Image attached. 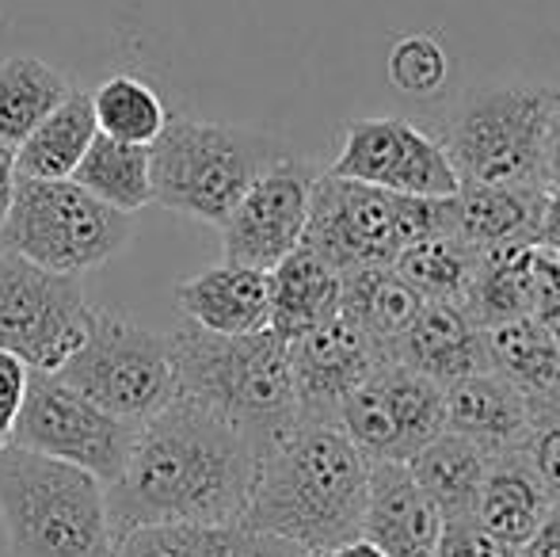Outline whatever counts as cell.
Segmentation results:
<instances>
[{"mask_svg":"<svg viewBox=\"0 0 560 557\" xmlns=\"http://www.w3.org/2000/svg\"><path fill=\"white\" fill-rule=\"evenodd\" d=\"M389 363L408 367L446 390L450 382L492 367L488 328L462 302H423L416 321L393 344Z\"/></svg>","mask_w":560,"mask_h":557,"instance_id":"16","label":"cell"},{"mask_svg":"<svg viewBox=\"0 0 560 557\" xmlns=\"http://www.w3.org/2000/svg\"><path fill=\"white\" fill-rule=\"evenodd\" d=\"M15 179H20V172H15V146H4V141H0V225H4L8 207H12Z\"/></svg>","mask_w":560,"mask_h":557,"instance_id":"40","label":"cell"},{"mask_svg":"<svg viewBox=\"0 0 560 557\" xmlns=\"http://www.w3.org/2000/svg\"><path fill=\"white\" fill-rule=\"evenodd\" d=\"M370 459L339 423L298 420L259 459L252 497L236 527L290 538L328 554L362 531Z\"/></svg>","mask_w":560,"mask_h":557,"instance_id":"2","label":"cell"},{"mask_svg":"<svg viewBox=\"0 0 560 557\" xmlns=\"http://www.w3.org/2000/svg\"><path fill=\"white\" fill-rule=\"evenodd\" d=\"M557 89L480 84L446 112L439 141L462 187H546L541 146Z\"/></svg>","mask_w":560,"mask_h":557,"instance_id":"6","label":"cell"},{"mask_svg":"<svg viewBox=\"0 0 560 557\" xmlns=\"http://www.w3.org/2000/svg\"><path fill=\"white\" fill-rule=\"evenodd\" d=\"M54 374L100 409L133 423L149 420L176 397L168 333H153L112 310H96L84 344Z\"/></svg>","mask_w":560,"mask_h":557,"instance_id":"9","label":"cell"},{"mask_svg":"<svg viewBox=\"0 0 560 557\" xmlns=\"http://www.w3.org/2000/svg\"><path fill=\"white\" fill-rule=\"evenodd\" d=\"M8 439L27 451L73 462L112 485L126 469L138 423L100 409L92 397L61 382L54 371H31L27 394L8 428Z\"/></svg>","mask_w":560,"mask_h":557,"instance_id":"10","label":"cell"},{"mask_svg":"<svg viewBox=\"0 0 560 557\" xmlns=\"http://www.w3.org/2000/svg\"><path fill=\"white\" fill-rule=\"evenodd\" d=\"M92 317L81 276L38 268L0 248V348L31 371H58L84 344Z\"/></svg>","mask_w":560,"mask_h":557,"instance_id":"11","label":"cell"},{"mask_svg":"<svg viewBox=\"0 0 560 557\" xmlns=\"http://www.w3.org/2000/svg\"><path fill=\"white\" fill-rule=\"evenodd\" d=\"M480 256L454 233H431L400 248L393 268L400 271L423 302H462L469 305L477 282Z\"/></svg>","mask_w":560,"mask_h":557,"instance_id":"29","label":"cell"},{"mask_svg":"<svg viewBox=\"0 0 560 557\" xmlns=\"http://www.w3.org/2000/svg\"><path fill=\"white\" fill-rule=\"evenodd\" d=\"M92 112H96L100 135L133 141V146H153L156 135L168 123L164 100L153 84H145L133 73H115L92 92Z\"/></svg>","mask_w":560,"mask_h":557,"instance_id":"30","label":"cell"},{"mask_svg":"<svg viewBox=\"0 0 560 557\" xmlns=\"http://www.w3.org/2000/svg\"><path fill=\"white\" fill-rule=\"evenodd\" d=\"M176 305L187 321L218 336H248L271 325V279L248 264L222 260L176 287Z\"/></svg>","mask_w":560,"mask_h":557,"instance_id":"18","label":"cell"},{"mask_svg":"<svg viewBox=\"0 0 560 557\" xmlns=\"http://www.w3.org/2000/svg\"><path fill=\"white\" fill-rule=\"evenodd\" d=\"M27 379L31 367L23 359H15L12 351L0 348V428H12L15 413L23 405V394H27Z\"/></svg>","mask_w":560,"mask_h":557,"instance_id":"35","label":"cell"},{"mask_svg":"<svg viewBox=\"0 0 560 557\" xmlns=\"http://www.w3.org/2000/svg\"><path fill=\"white\" fill-rule=\"evenodd\" d=\"M511 557H560V504H553V512L541 520V527Z\"/></svg>","mask_w":560,"mask_h":557,"instance_id":"37","label":"cell"},{"mask_svg":"<svg viewBox=\"0 0 560 557\" xmlns=\"http://www.w3.org/2000/svg\"><path fill=\"white\" fill-rule=\"evenodd\" d=\"M133 237L126 210L100 202L77 179H15L12 207L0 225V248L38 268L84 276L104 268Z\"/></svg>","mask_w":560,"mask_h":557,"instance_id":"8","label":"cell"},{"mask_svg":"<svg viewBox=\"0 0 560 557\" xmlns=\"http://www.w3.org/2000/svg\"><path fill=\"white\" fill-rule=\"evenodd\" d=\"M435 557H511V554L503 550L492 535H485L472 515H465V520H446L443 523Z\"/></svg>","mask_w":560,"mask_h":557,"instance_id":"34","label":"cell"},{"mask_svg":"<svg viewBox=\"0 0 560 557\" xmlns=\"http://www.w3.org/2000/svg\"><path fill=\"white\" fill-rule=\"evenodd\" d=\"M549 512H553V500H549L546 485H541L538 469L530 466L523 446L492 454V466H488L477 508H472V520L480 523V531L492 535L508 554H515L541 527Z\"/></svg>","mask_w":560,"mask_h":557,"instance_id":"21","label":"cell"},{"mask_svg":"<svg viewBox=\"0 0 560 557\" xmlns=\"http://www.w3.org/2000/svg\"><path fill=\"white\" fill-rule=\"evenodd\" d=\"M328 172L393 195H420V199H450L462 192V179L450 164L443 141L397 115L347 123Z\"/></svg>","mask_w":560,"mask_h":557,"instance_id":"13","label":"cell"},{"mask_svg":"<svg viewBox=\"0 0 560 557\" xmlns=\"http://www.w3.org/2000/svg\"><path fill=\"white\" fill-rule=\"evenodd\" d=\"M290 379H294L298 420L336 423L339 405L377 371L389 363L385 348H377L359 325L336 313L325 325L287 340Z\"/></svg>","mask_w":560,"mask_h":557,"instance_id":"15","label":"cell"},{"mask_svg":"<svg viewBox=\"0 0 560 557\" xmlns=\"http://www.w3.org/2000/svg\"><path fill=\"white\" fill-rule=\"evenodd\" d=\"M523 451L538 469L549 500L560 504V405H534L530 436H526Z\"/></svg>","mask_w":560,"mask_h":557,"instance_id":"33","label":"cell"},{"mask_svg":"<svg viewBox=\"0 0 560 557\" xmlns=\"http://www.w3.org/2000/svg\"><path fill=\"white\" fill-rule=\"evenodd\" d=\"M420 310L423 298L393 264H359L339 271V313L359 325L377 348H385V356Z\"/></svg>","mask_w":560,"mask_h":557,"instance_id":"22","label":"cell"},{"mask_svg":"<svg viewBox=\"0 0 560 557\" xmlns=\"http://www.w3.org/2000/svg\"><path fill=\"white\" fill-rule=\"evenodd\" d=\"M236 527L222 523H141L115 543V557H229Z\"/></svg>","mask_w":560,"mask_h":557,"instance_id":"31","label":"cell"},{"mask_svg":"<svg viewBox=\"0 0 560 557\" xmlns=\"http://www.w3.org/2000/svg\"><path fill=\"white\" fill-rule=\"evenodd\" d=\"M389 81L408 96H435L446 84V50L431 35H405L389 50Z\"/></svg>","mask_w":560,"mask_h":557,"instance_id":"32","label":"cell"},{"mask_svg":"<svg viewBox=\"0 0 560 557\" xmlns=\"http://www.w3.org/2000/svg\"><path fill=\"white\" fill-rule=\"evenodd\" d=\"M4 443H8V431H4V428H0V446H4Z\"/></svg>","mask_w":560,"mask_h":557,"instance_id":"42","label":"cell"},{"mask_svg":"<svg viewBox=\"0 0 560 557\" xmlns=\"http://www.w3.org/2000/svg\"><path fill=\"white\" fill-rule=\"evenodd\" d=\"M530 420L534 409L526 394L492 367L446 386V431L485 446L488 454L523 446Z\"/></svg>","mask_w":560,"mask_h":557,"instance_id":"19","label":"cell"},{"mask_svg":"<svg viewBox=\"0 0 560 557\" xmlns=\"http://www.w3.org/2000/svg\"><path fill=\"white\" fill-rule=\"evenodd\" d=\"M176 363V394L222 413L267 454L298 423L287 340L271 328L248 336H218L195 321L168 333Z\"/></svg>","mask_w":560,"mask_h":557,"instance_id":"3","label":"cell"},{"mask_svg":"<svg viewBox=\"0 0 560 557\" xmlns=\"http://www.w3.org/2000/svg\"><path fill=\"white\" fill-rule=\"evenodd\" d=\"M69 179H77V184L96 195L100 202H107V207H115V210H126V214H133V210L153 202L149 146H133V141L96 135Z\"/></svg>","mask_w":560,"mask_h":557,"instance_id":"27","label":"cell"},{"mask_svg":"<svg viewBox=\"0 0 560 557\" xmlns=\"http://www.w3.org/2000/svg\"><path fill=\"white\" fill-rule=\"evenodd\" d=\"M325 557H389L377 543H370L366 535H354L347 538V543H339L336 550H328Z\"/></svg>","mask_w":560,"mask_h":557,"instance_id":"41","label":"cell"},{"mask_svg":"<svg viewBox=\"0 0 560 557\" xmlns=\"http://www.w3.org/2000/svg\"><path fill=\"white\" fill-rule=\"evenodd\" d=\"M229 557H313L305 546L290 543V538L267 535V531H244L236 527L233 546H229Z\"/></svg>","mask_w":560,"mask_h":557,"instance_id":"36","label":"cell"},{"mask_svg":"<svg viewBox=\"0 0 560 557\" xmlns=\"http://www.w3.org/2000/svg\"><path fill=\"white\" fill-rule=\"evenodd\" d=\"M339 428L370 462H408L446 431V390L400 363H385L339 405Z\"/></svg>","mask_w":560,"mask_h":557,"instance_id":"12","label":"cell"},{"mask_svg":"<svg viewBox=\"0 0 560 557\" xmlns=\"http://www.w3.org/2000/svg\"><path fill=\"white\" fill-rule=\"evenodd\" d=\"M320 172V164L294 153L267 164L222 222L225 260L271 271L282 256L294 253L310 222L313 184Z\"/></svg>","mask_w":560,"mask_h":557,"instance_id":"14","label":"cell"},{"mask_svg":"<svg viewBox=\"0 0 560 557\" xmlns=\"http://www.w3.org/2000/svg\"><path fill=\"white\" fill-rule=\"evenodd\" d=\"M96 135L100 127L96 112H92V96L73 89L15 146V172L31 179H69Z\"/></svg>","mask_w":560,"mask_h":557,"instance_id":"26","label":"cell"},{"mask_svg":"<svg viewBox=\"0 0 560 557\" xmlns=\"http://www.w3.org/2000/svg\"><path fill=\"white\" fill-rule=\"evenodd\" d=\"M259 459L248 436L222 413L176 394L138 423L126 469L107 485L115 543L141 523H222L236 527Z\"/></svg>","mask_w":560,"mask_h":557,"instance_id":"1","label":"cell"},{"mask_svg":"<svg viewBox=\"0 0 560 557\" xmlns=\"http://www.w3.org/2000/svg\"><path fill=\"white\" fill-rule=\"evenodd\" d=\"M541 184L560 187V89L553 96V112L546 123V146H541Z\"/></svg>","mask_w":560,"mask_h":557,"instance_id":"38","label":"cell"},{"mask_svg":"<svg viewBox=\"0 0 560 557\" xmlns=\"http://www.w3.org/2000/svg\"><path fill=\"white\" fill-rule=\"evenodd\" d=\"M538 245L560 256V187L546 192V207H541V225H538Z\"/></svg>","mask_w":560,"mask_h":557,"instance_id":"39","label":"cell"},{"mask_svg":"<svg viewBox=\"0 0 560 557\" xmlns=\"http://www.w3.org/2000/svg\"><path fill=\"white\" fill-rule=\"evenodd\" d=\"M287 141L233 123L168 119L149 146L153 202L195 222L222 225L252 179L287 156Z\"/></svg>","mask_w":560,"mask_h":557,"instance_id":"5","label":"cell"},{"mask_svg":"<svg viewBox=\"0 0 560 557\" xmlns=\"http://www.w3.org/2000/svg\"><path fill=\"white\" fill-rule=\"evenodd\" d=\"M267 279H271V325L267 328L279 333L282 340H294L339 313V271L305 245L282 256L267 271Z\"/></svg>","mask_w":560,"mask_h":557,"instance_id":"23","label":"cell"},{"mask_svg":"<svg viewBox=\"0 0 560 557\" xmlns=\"http://www.w3.org/2000/svg\"><path fill=\"white\" fill-rule=\"evenodd\" d=\"M549 187H462L450 199V233L477 256L538 245Z\"/></svg>","mask_w":560,"mask_h":557,"instance_id":"20","label":"cell"},{"mask_svg":"<svg viewBox=\"0 0 560 557\" xmlns=\"http://www.w3.org/2000/svg\"><path fill=\"white\" fill-rule=\"evenodd\" d=\"M313 557H325V554H313Z\"/></svg>","mask_w":560,"mask_h":557,"instance_id":"43","label":"cell"},{"mask_svg":"<svg viewBox=\"0 0 560 557\" xmlns=\"http://www.w3.org/2000/svg\"><path fill=\"white\" fill-rule=\"evenodd\" d=\"M389 557H435L443 515L420 489L408 462H370L362 531Z\"/></svg>","mask_w":560,"mask_h":557,"instance_id":"17","label":"cell"},{"mask_svg":"<svg viewBox=\"0 0 560 557\" xmlns=\"http://www.w3.org/2000/svg\"><path fill=\"white\" fill-rule=\"evenodd\" d=\"M73 92L66 73L46 66L43 58L15 54L0 61V141L20 146L61 100Z\"/></svg>","mask_w":560,"mask_h":557,"instance_id":"28","label":"cell"},{"mask_svg":"<svg viewBox=\"0 0 560 557\" xmlns=\"http://www.w3.org/2000/svg\"><path fill=\"white\" fill-rule=\"evenodd\" d=\"M450 199L393 195L332 176L325 169L313 184L302 245L336 271L359 268V264H393L400 248H408L412 241L450 233Z\"/></svg>","mask_w":560,"mask_h":557,"instance_id":"7","label":"cell"},{"mask_svg":"<svg viewBox=\"0 0 560 557\" xmlns=\"http://www.w3.org/2000/svg\"><path fill=\"white\" fill-rule=\"evenodd\" d=\"M492 371L515 382L534 405H560V344L538 317H515L488 328Z\"/></svg>","mask_w":560,"mask_h":557,"instance_id":"25","label":"cell"},{"mask_svg":"<svg viewBox=\"0 0 560 557\" xmlns=\"http://www.w3.org/2000/svg\"><path fill=\"white\" fill-rule=\"evenodd\" d=\"M488 466H492V454L485 446L469 443V439L454 436V431L435 436L428 446H420L408 459V469L420 481V489L431 497V504L439 508L443 523L472 515Z\"/></svg>","mask_w":560,"mask_h":557,"instance_id":"24","label":"cell"},{"mask_svg":"<svg viewBox=\"0 0 560 557\" xmlns=\"http://www.w3.org/2000/svg\"><path fill=\"white\" fill-rule=\"evenodd\" d=\"M0 523L15 557H115L107 485L12 439L0 446Z\"/></svg>","mask_w":560,"mask_h":557,"instance_id":"4","label":"cell"}]
</instances>
